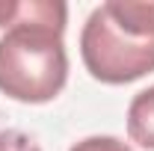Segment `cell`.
I'll return each instance as SVG.
<instances>
[{"label": "cell", "mask_w": 154, "mask_h": 151, "mask_svg": "<svg viewBox=\"0 0 154 151\" xmlns=\"http://www.w3.org/2000/svg\"><path fill=\"white\" fill-rule=\"evenodd\" d=\"M62 0H27L0 36V92L21 104L54 101L68 80Z\"/></svg>", "instance_id": "1"}, {"label": "cell", "mask_w": 154, "mask_h": 151, "mask_svg": "<svg viewBox=\"0 0 154 151\" xmlns=\"http://www.w3.org/2000/svg\"><path fill=\"white\" fill-rule=\"evenodd\" d=\"M80 57L89 74L110 86L154 71V0H107L92 9Z\"/></svg>", "instance_id": "2"}, {"label": "cell", "mask_w": 154, "mask_h": 151, "mask_svg": "<svg viewBox=\"0 0 154 151\" xmlns=\"http://www.w3.org/2000/svg\"><path fill=\"white\" fill-rule=\"evenodd\" d=\"M18 6L21 3H15V0H0V27H9L18 18Z\"/></svg>", "instance_id": "6"}, {"label": "cell", "mask_w": 154, "mask_h": 151, "mask_svg": "<svg viewBox=\"0 0 154 151\" xmlns=\"http://www.w3.org/2000/svg\"><path fill=\"white\" fill-rule=\"evenodd\" d=\"M0 151H42L33 136L21 131H0Z\"/></svg>", "instance_id": "5"}, {"label": "cell", "mask_w": 154, "mask_h": 151, "mask_svg": "<svg viewBox=\"0 0 154 151\" xmlns=\"http://www.w3.org/2000/svg\"><path fill=\"white\" fill-rule=\"evenodd\" d=\"M128 133L142 148L154 151V86L134 95L128 107Z\"/></svg>", "instance_id": "3"}, {"label": "cell", "mask_w": 154, "mask_h": 151, "mask_svg": "<svg viewBox=\"0 0 154 151\" xmlns=\"http://www.w3.org/2000/svg\"><path fill=\"white\" fill-rule=\"evenodd\" d=\"M68 151H134L128 142L116 139V136H86L77 145H71Z\"/></svg>", "instance_id": "4"}]
</instances>
